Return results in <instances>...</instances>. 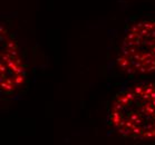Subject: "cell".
<instances>
[{"instance_id": "cell-2", "label": "cell", "mask_w": 155, "mask_h": 145, "mask_svg": "<svg viewBox=\"0 0 155 145\" xmlns=\"http://www.w3.org/2000/svg\"><path fill=\"white\" fill-rule=\"evenodd\" d=\"M117 65L128 75L155 73V20H143L127 30Z\"/></svg>"}, {"instance_id": "cell-1", "label": "cell", "mask_w": 155, "mask_h": 145, "mask_svg": "<svg viewBox=\"0 0 155 145\" xmlns=\"http://www.w3.org/2000/svg\"><path fill=\"white\" fill-rule=\"evenodd\" d=\"M109 120L125 136L155 141V83L120 93L110 107Z\"/></svg>"}, {"instance_id": "cell-3", "label": "cell", "mask_w": 155, "mask_h": 145, "mask_svg": "<svg viewBox=\"0 0 155 145\" xmlns=\"http://www.w3.org/2000/svg\"><path fill=\"white\" fill-rule=\"evenodd\" d=\"M1 53H0V81L1 92L12 93L25 81V67L14 38L1 26Z\"/></svg>"}]
</instances>
